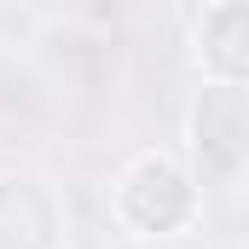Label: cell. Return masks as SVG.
Instances as JSON below:
<instances>
[{
    "instance_id": "1",
    "label": "cell",
    "mask_w": 249,
    "mask_h": 249,
    "mask_svg": "<svg viewBox=\"0 0 249 249\" xmlns=\"http://www.w3.org/2000/svg\"><path fill=\"white\" fill-rule=\"evenodd\" d=\"M197 214H203V186L186 168V157H174V151H139L110 180V220L133 244L174 238V232L197 226Z\"/></svg>"
},
{
    "instance_id": "2",
    "label": "cell",
    "mask_w": 249,
    "mask_h": 249,
    "mask_svg": "<svg viewBox=\"0 0 249 249\" xmlns=\"http://www.w3.org/2000/svg\"><path fill=\"white\" fill-rule=\"evenodd\" d=\"M249 157L244 81H203L186 110V168L197 186H232Z\"/></svg>"
},
{
    "instance_id": "3",
    "label": "cell",
    "mask_w": 249,
    "mask_h": 249,
    "mask_svg": "<svg viewBox=\"0 0 249 249\" xmlns=\"http://www.w3.org/2000/svg\"><path fill=\"white\" fill-rule=\"evenodd\" d=\"M70 214L58 191L29 168L0 174V249H64Z\"/></svg>"
},
{
    "instance_id": "4",
    "label": "cell",
    "mask_w": 249,
    "mask_h": 249,
    "mask_svg": "<svg viewBox=\"0 0 249 249\" xmlns=\"http://www.w3.org/2000/svg\"><path fill=\"white\" fill-rule=\"evenodd\" d=\"M191 64L203 81H244L249 75V6L244 0H209L191 18Z\"/></svg>"
}]
</instances>
